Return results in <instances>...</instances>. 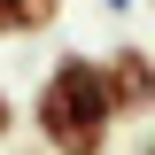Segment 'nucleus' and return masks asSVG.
<instances>
[{
  "label": "nucleus",
  "mask_w": 155,
  "mask_h": 155,
  "mask_svg": "<svg viewBox=\"0 0 155 155\" xmlns=\"http://www.w3.org/2000/svg\"><path fill=\"white\" fill-rule=\"evenodd\" d=\"M31 132H39L47 155H109L116 101H109V78H101V54H62L54 70L39 78Z\"/></svg>",
  "instance_id": "obj_1"
},
{
  "label": "nucleus",
  "mask_w": 155,
  "mask_h": 155,
  "mask_svg": "<svg viewBox=\"0 0 155 155\" xmlns=\"http://www.w3.org/2000/svg\"><path fill=\"white\" fill-rule=\"evenodd\" d=\"M101 78H109L116 116H147L155 109V47H140V39L109 47V54H101Z\"/></svg>",
  "instance_id": "obj_2"
},
{
  "label": "nucleus",
  "mask_w": 155,
  "mask_h": 155,
  "mask_svg": "<svg viewBox=\"0 0 155 155\" xmlns=\"http://www.w3.org/2000/svg\"><path fill=\"white\" fill-rule=\"evenodd\" d=\"M70 0H0V39H39L47 23H62Z\"/></svg>",
  "instance_id": "obj_3"
},
{
  "label": "nucleus",
  "mask_w": 155,
  "mask_h": 155,
  "mask_svg": "<svg viewBox=\"0 0 155 155\" xmlns=\"http://www.w3.org/2000/svg\"><path fill=\"white\" fill-rule=\"evenodd\" d=\"M16 132V101H8V85H0V140Z\"/></svg>",
  "instance_id": "obj_4"
},
{
  "label": "nucleus",
  "mask_w": 155,
  "mask_h": 155,
  "mask_svg": "<svg viewBox=\"0 0 155 155\" xmlns=\"http://www.w3.org/2000/svg\"><path fill=\"white\" fill-rule=\"evenodd\" d=\"M132 155H155V140H140V147H132Z\"/></svg>",
  "instance_id": "obj_5"
},
{
  "label": "nucleus",
  "mask_w": 155,
  "mask_h": 155,
  "mask_svg": "<svg viewBox=\"0 0 155 155\" xmlns=\"http://www.w3.org/2000/svg\"><path fill=\"white\" fill-rule=\"evenodd\" d=\"M39 155H47V147H39Z\"/></svg>",
  "instance_id": "obj_6"
},
{
  "label": "nucleus",
  "mask_w": 155,
  "mask_h": 155,
  "mask_svg": "<svg viewBox=\"0 0 155 155\" xmlns=\"http://www.w3.org/2000/svg\"><path fill=\"white\" fill-rule=\"evenodd\" d=\"M147 116H155V109H147Z\"/></svg>",
  "instance_id": "obj_7"
}]
</instances>
